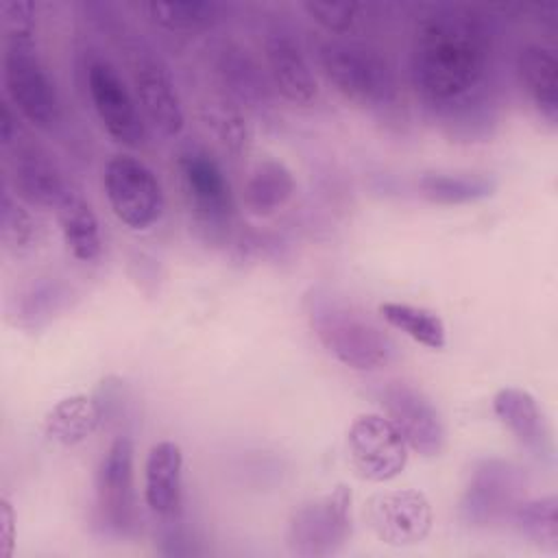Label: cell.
<instances>
[{"mask_svg": "<svg viewBox=\"0 0 558 558\" xmlns=\"http://www.w3.org/2000/svg\"><path fill=\"white\" fill-rule=\"evenodd\" d=\"M493 37L469 7H436L416 24L410 70L416 92L432 105H451L486 76Z\"/></svg>", "mask_w": 558, "mask_h": 558, "instance_id": "6da1fadb", "label": "cell"}, {"mask_svg": "<svg viewBox=\"0 0 558 558\" xmlns=\"http://www.w3.org/2000/svg\"><path fill=\"white\" fill-rule=\"evenodd\" d=\"M318 63L329 83L360 107L377 109L392 105L397 98L392 65L368 44L327 39L318 48Z\"/></svg>", "mask_w": 558, "mask_h": 558, "instance_id": "7a4b0ae2", "label": "cell"}, {"mask_svg": "<svg viewBox=\"0 0 558 558\" xmlns=\"http://www.w3.org/2000/svg\"><path fill=\"white\" fill-rule=\"evenodd\" d=\"M312 329L329 353L357 371H373L395 355L392 340L357 310L333 299H316L310 307Z\"/></svg>", "mask_w": 558, "mask_h": 558, "instance_id": "3957f363", "label": "cell"}, {"mask_svg": "<svg viewBox=\"0 0 558 558\" xmlns=\"http://www.w3.org/2000/svg\"><path fill=\"white\" fill-rule=\"evenodd\" d=\"M351 501V488L338 484L327 495L296 508L286 532L290 554L299 558H327L338 554L353 530Z\"/></svg>", "mask_w": 558, "mask_h": 558, "instance_id": "277c9868", "label": "cell"}, {"mask_svg": "<svg viewBox=\"0 0 558 558\" xmlns=\"http://www.w3.org/2000/svg\"><path fill=\"white\" fill-rule=\"evenodd\" d=\"M2 78L9 102L35 126L52 129L61 122V100L54 81L37 57L35 41L4 39Z\"/></svg>", "mask_w": 558, "mask_h": 558, "instance_id": "5b68a950", "label": "cell"}, {"mask_svg": "<svg viewBox=\"0 0 558 558\" xmlns=\"http://www.w3.org/2000/svg\"><path fill=\"white\" fill-rule=\"evenodd\" d=\"M107 201L120 222L142 231L163 211V187L157 174L133 155H113L105 166Z\"/></svg>", "mask_w": 558, "mask_h": 558, "instance_id": "8992f818", "label": "cell"}, {"mask_svg": "<svg viewBox=\"0 0 558 558\" xmlns=\"http://www.w3.org/2000/svg\"><path fill=\"white\" fill-rule=\"evenodd\" d=\"M85 81L89 100L105 131L124 146H142L146 142L144 113L113 63L102 57L89 59Z\"/></svg>", "mask_w": 558, "mask_h": 558, "instance_id": "52a82bcc", "label": "cell"}, {"mask_svg": "<svg viewBox=\"0 0 558 558\" xmlns=\"http://www.w3.org/2000/svg\"><path fill=\"white\" fill-rule=\"evenodd\" d=\"M96 517L102 530L124 536L137 523V504L133 488V442L118 436L105 451L96 477Z\"/></svg>", "mask_w": 558, "mask_h": 558, "instance_id": "ba28073f", "label": "cell"}, {"mask_svg": "<svg viewBox=\"0 0 558 558\" xmlns=\"http://www.w3.org/2000/svg\"><path fill=\"white\" fill-rule=\"evenodd\" d=\"M408 442L395 423L381 414H360L347 432L353 471L368 482H388L408 464Z\"/></svg>", "mask_w": 558, "mask_h": 558, "instance_id": "9c48e42d", "label": "cell"}, {"mask_svg": "<svg viewBox=\"0 0 558 558\" xmlns=\"http://www.w3.org/2000/svg\"><path fill=\"white\" fill-rule=\"evenodd\" d=\"M131 76L144 120L163 137H177L185 126V113L163 59L150 50L137 48L131 59Z\"/></svg>", "mask_w": 558, "mask_h": 558, "instance_id": "30bf717a", "label": "cell"}, {"mask_svg": "<svg viewBox=\"0 0 558 558\" xmlns=\"http://www.w3.org/2000/svg\"><path fill=\"white\" fill-rule=\"evenodd\" d=\"M523 475L504 460L490 458L473 466L462 495V514L473 525H488L510 517L521 501Z\"/></svg>", "mask_w": 558, "mask_h": 558, "instance_id": "8fae6325", "label": "cell"}, {"mask_svg": "<svg viewBox=\"0 0 558 558\" xmlns=\"http://www.w3.org/2000/svg\"><path fill=\"white\" fill-rule=\"evenodd\" d=\"M379 401L386 410V416L405 438L408 447L421 456H438L442 451V418L421 388L408 381H390L381 388Z\"/></svg>", "mask_w": 558, "mask_h": 558, "instance_id": "7c38bea8", "label": "cell"}, {"mask_svg": "<svg viewBox=\"0 0 558 558\" xmlns=\"http://www.w3.org/2000/svg\"><path fill=\"white\" fill-rule=\"evenodd\" d=\"M366 519L377 538L392 547L416 545L432 532V506L421 490L379 493L366 504Z\"/></svg>", "mask_w": 558, "mask_h": 558, "instance_id": "4fadbf2b", "label": "cell"}, {"mask_svg": "<svg viewBox=\"0 0 558 558\" xmlns=\"http://www.w3.org/2000/svg\"><path fill=\"white\" fill-rule=\"evenodd\" d=\"M177 166L194 214L209 225L229 222L235 209L233 190L214 155L203 148H187L179 155Z\"/></svg>", "mask_w": 558, "mask_h": 558, "instance_id": "5bb4252c", "label": "cell"}, {"mask_svg": "<svg viewBox=\"0 0 558 558\" xmlns=\"http://www.w3.org/2000/svg\"><path fill=\"white\" fill-rule=\"evenodd\" d=\"M264 59L268 68V76L275 89L290 102L307 105L318 96L316 74L299 44V39L275 26L264 37Z\"/></svg>", "mask_w": 558, "mask_h": 558, "instance_id": "9a60e30c", "label": "cell"}, {"mask_svg": "<svg viewBox=\"0 0 558 558\" xmlns=\"http://www.w3.org/2000/svg\"><path fill=\"white\" fill-rule=\"evenodd\" d=\"M13 187L20 198L31 205L57 209L72 192V183L61 168L44 150L35 146H17L11 159Z\"/></svg>", "mask_w": 558, "mask_h": 558, "instance_id": "2e32d148", "label": "cell"}, {"mask_svg": "<svg viewBox=\"0 0 558 558\" xmlns=\"http://www.w3.org/2000/svg\"><path fill=\"white\" fill-rule=\"evenodd\" d=\"M183 451L172 440H161L150 447L144 464V499L150 512L161 519H172L181 506Z\"/></svg>", "mask_w": 558, "mask_h": 558, "instance_id": "e0dca14e", "label": "cell"}, {"mask_svg": "<svg viewBox=\"0 0 558 558\" xmlns=\"http://www.w3.org/2000/svg\"><path fill=\"white\" fill-rule=\"evenodd\" d=\"M493 412L512 432L521 447L541 458L549 456L547 429L532 392L514 386L501 388L493 397Z\"/></svg>", "mask_w": 558, "mask_h": 558, "instance_id": "ac0fdd59", "label": "cell"}, {"mask_svg": "<svg viewBox=\"0 0 558 558\" xmlns=\"http://www.w3.org/2000/svg\"><path fill=\"white\" fill-rule=\"evenodd\" d=\"M517 72L521 85L532 98L541 116L556 124L558 120V59L543 44H527L517 54Z\"/></svg>", "mask_w": 558, "mask_h": 558, "instance_id": "d6986e66", "label": "cell"}, {"mask_svg": "<svg viewBox=\"0 0 558 558\" xmlns=\"http://www.w3.org/2000/svg\"><path fill=\"white\" fill-rule=\"evenodd\" d=\"M105 421L98 397L70 395L57 401L44 416L46 434L61 445H78L89 438Z\"/></svg>", "mask_w": 558, "mask_h": 558, "instance_id": "ffe728a7", "label": "cell"}, {"mask_svg": "<svg viewBox=\"0 0 558 558\" xmlns=\"http://www.w3.org/2000/svg\"><path fill=\"white\" fill-rule=\"evenodd\" d=\"M294 187V174L283 161L262 159L253 166L244 181V205L255 216H270L292 198Z\"/></svg>", "mask_w": 558, "mask_h": 558, "instance_id": "44dd1931", "label": "cell"}, {"mask_svg": "<svg viewBox=\"0 0 558 558\" xmlns=\"http://www.w3.org/2000/svg\"><path fill=\"white\" fill-rule=\"evenodd\" d=\"M216 72L229 92V98L238 105H259L268 98V83L257 61L240 46L227 44L218 50Z\"/></svg>", "mask_w": 558, "mask_h": 558, "instance_id": "7402d4cb", "label": "cell"}, {"mask_svg": "<svg viewBox=\"0 0 558 558\" xmlns=\"http://www.w3.org/2000/svg\"><path fill=\"white\" fill-rule=\"evenodd\" d=\"M54 211L68 251L81 262H94L102 251V238L92 205L74 190Z\"/></svg>", "mask_w": 558, "mask_h": 558, "instance_id": "603a6c76", "label": "cell"}, {"mask_svg": "<svg viewBox=\"0 0 558 558\" xmlns=\"http://www.w3.org/2000/svg\"><path fill=\"white\" fill-rule=\"evenodd\" d=\"M144 9L155 24L172 33H198L220 17V4L207 0H150Z\"/></svg>", "mask_w": 558, "mask_h": 558, "instance_id": "cb8c5ba5", "label": "cell"}, {"mask_svg": "<svg viewBox=\"0 0 558 558\" xmlns=\"http://www.w3.org/2000/svg\"><path fill=\"white\" fill-rule=\"evenodd\" d=\"M379 314L388 325L403 331L423 347L442 349L447 342V329L442 318L427 307L399 301H384L379 303Z\"/></svg>", "mask_w": 558, "mask_h": 558, "instance_id": "d4e9b609", "label": "cell"}, {"mask_svg": "<svg viewBox=\"0 0 558 558\" xmlns=\"http://www.w3.org/2000/svg\"><path fill=\"white\" fill-rule=\"evenodd\" d=\"M510 519L521 536L543 549L558 547V499L545 495L536 499H523L510 512Z\"/></svg>", "mask_w": 558, "mask_h": 558, "instance_id": "484cf974", "label": "cell"}, {"mask_svg": "<svg viewBox=\"0 0 558 558\" xmlns=\"http://www.w3.org/2000/svg\"><path fill=\"white\" fill-rule=\"evenodd\" d=\"M495 183L480 174H445L427 172L418 179V192L438 205H460L493 194Z\"/></svg>", "mask_w": 558, "mask_h": 558, "instance_id": "4316f807", "label": "cell"}, {"mask_svg": "<svg viewBox=\"0 0 558 558\" xmlns=\"http://www.w3.org/2000/svg\"><path fill=\"white\" fill-rule=\"evenodd\" d=\"M70 301V288L57 279H39L31 283L15 303L17 323L26 329L46 325Z\"/></svg>", "mask_w": 558, "mask_h": 558, "instance_id": "83f0119b", "label": "cell"}, {"mask_svg": "<svg viewBox=\"0 0 558 558\" xmlns=\"http://www.w3.org/2000/svg\"><path fill=\"white\" fill-rule=\"evenodd\" d=\"M203 120L229 153L242 155L248 150L253 142V129L238 102L231 98L209 102L203 107Z\"/></svg>", "mask_w": 558, "mask_h": 558, "instance_id": "f1b7e54d", "label": "cell"}, {"mask_svg": "<svg viewBox=\"0 0 558 558\" xmlns=\"http://www.w3.org/2000/svg\"><path fill=\"white\" fill-rule=\"evenodd\" d=\"M0 238L4 248L13 255H26L39 238L35 218L9 190H2L0 198Z\"/></svg>", "mask_w": 558, "mask_h": 558, "instance_id": "f546056e", "label": "cell"}, {"mask_svg": "<svg viewBox=\"0 0 558 558\" xmlns=\"http://www.w3.org/2000/svg\"><path fill=\"white\" fill-rule=\"evenodd\" d=\"M303 9L325 31H329L333 35H344L353 28V24L360 17V11L364 7L357 4V2H316V0H307V2H303Z\"/></svg>", "mask_w": 558, "mask_h": 558, "instance_id": "4dcf8cb0", "label": "cell"}, {"mask_svg": "<svg viewBox=\"0 0 558 558\" xmlns=\"http://www.w3.org/2000/svg\"><path fill=\"white\" fill-rule=\"evenodd\" d=\"M4 39L35 41V4L28 0H4L0 4Z\"/></svg>", "mask_w": 558, "mask_h": 558, "instance_id": "1f68e13d", "label": "cell"}, {"mask_svg": "<svg viewBox=\"0 0 558 558\" xmlns=\"http://www.w3.org/2000/svg\"><path fill=\"white\" fill-rule=\"evenodd\" d=\"M17 118L11 111V102L2 100L0 102V144L2 148H11L17 144Z\"/></svg>", "mask_w": 558, "mask_h": 558, "instance_id": "d6a6232c", "label": "cell"}]
</instances>
